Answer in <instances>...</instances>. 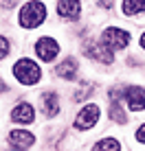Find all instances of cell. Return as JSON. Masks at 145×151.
<instances>
[{"label": "cell", "instance_id": "obj_8", "mask_svg": "<svg viewBox=\"0 0 145 151\" xmlns=\"http://www.w3.org/2000/svg\"><path fill=\"white\" fill-rule=\"evenodd\" d=\"M81 11L79 0H57V13L66 20H77Z\"/></svg>", "mask_w": 145, "mask_h": 151}, {"label": "cell", "instance_id": "obj_18", "mask_svg": "<svg viewBox=\"0 0 145 151\" xmlns=\"http://www.w3.org/2000/svg\"><path fill=\"white\" fill-rule=\"evenodd\" d=\"M0 2H2V4H4V7H7V9H9V7H13V4H15V2H18V0H0Z\"/></svg>", "mask_w": 145, "mask_h": 151}, {"label": "cell", "instance_id": "obj_11", "mask_svg": "<svg viewBox=\"0 0 145 151\" xmlns=\"http://www.w3.org/2000/svg\"><path fill=\"white\" fill-rule=\"evenodd\" d=\"M40 101H42V110L49 118H53V116L59 114V96L55 94V92H44V94L40 96Z\"/></svg>", "mask_w": 145, "mask_h": 151}, {"label": "cell", "instance_id": "obj_20", "mask_svg": "<svg viewBox=\"0 0 145 151\" xmlns=\"http://www.w3.org/2000/svg\"><path fill=\"white\" fill-rule=\"evenodd\" d=\"M141 48H143V50H145V33H143V35H141Z\"/></svg>", "mask_w": 145, "mask_h": 151}, {"label": "cell", "instance_id": "obj_16", "mask_svg": "<svg viewBox=\"0 0 145 151\" xmlns=\"http://www.w3.org/2000/svg\"><path fill=\"white\" fill-rule=\"evenodd\" d=\"M9 55V42H7V37H2L0 35V59L2 57H7Z\"/></svg>", "mask_w": 145, "mask_h": 151}, {"label": "cell", "instance_id": "obj_3", "mask_svg": "<svg viewBox=\"0 0 145 151\" xmlns=\"http://www.w3.org/2000/svg\"><path fill=\"white\" fill-rule=\"evenodd\" d=\"M130 33L128 31H123V29H117V27H110V29H106L101 33V42L108 46V48H112V50H121V48H125L128 44H130Z\"/></svg>", "mask_w": 145, "mask_h": 151}, {"label": "cell", "instance_id": "obj_21", "mask_svg": "<svg viewBox=\"0 0 145 151\" xmlns=\"http://www.w3.org/2000/svg\"><path fill=\"white\" fill-rule=\"evenodd\" d=\"M0 92H4V86H2V81H0Z\"/></svg>", "mask_w": 145, "mask_h": 151}, {"label": "cell", "instance_id": "obj_6", "mask_svg": "<svg viewBox=\"0 0 145 151\" xmlns=\"http://www.w3.org/2000/svg\"><path fill=\"white\" fill-rule=\"evenodd\" d=\"M99 107L95 105V103H90V105H86L84 110H81L79 114H77V118H75V127L77 129H90V127H95V123L99 121Z\"/></svg>", "mask_w": 145, "mask_h": 151}, {"label": "cell", "instance_id": "obj_4", "mask_svg": "<svg viewBox=\"0 0 145 151\" xmlns=\"http://www.w3.org/2000/svg\"><path fill=\"white\" fill-rule=\"evenodd\" d=\"M123 94V101H125V105L130 107L132 112H141L145 110V88L141 86H128L123 88V90H117Z\"/></svg>", "mask_w": 145, "mask_h": 151}, {"label": "cell", "instance_id": "obj_12", "mask_svg": "<svg viewBox=\"0 0 145 151\" xmlns=\"http://www.w3.org/2000/svg\"><path fill=\"white\" fill-rule=\"evenodd\" d=\"M55 72H57V77H62V79H68V81L77 79V61L72 59V57H68V59H64L57 66Z\"/></svg>", "mask_w": 145, "mask_h": 151}, {"label": "cell", "instance_id": "obj_14", "mask_svg": "<svg viewBox=\"0 0 145 151\" xmlns=\"http://www.w3.org/2000/svg\"><path fill=\"white\" fill-rule=\"evenodd\" d=\"M92 151H121V145L117 138H103L92 147Z\"/></svg>", "mask_w": 145, "mask_h": 151}, {"label": "cell", "instance_id": "obj_7", "mask_svg": "<svg viewBox=\"0 0 145 151\" xmlns=\"http://www.w3.org/2000/svg\"><path fill=\"white\" fill-rule=\"evenodd\" d=\"M35 53L42 61H53L59 53V44L53 37H40L38 44H35Z\"/></svg>", "mask_w": 145, "mask_h": 151}, {"label": "cell", "instance_id": "obj_9", "mask_svg": "<svg viewBox=\"0 0 145 151\" xmlns=\"http://www.w3.org/2000/svg\"><path fill=\"white\" fill-rule=\"evenodd\" d=\"M11 121H13V123H22V125L33 123V121H35L33 107H31L29 103H20V105H15L13 112H11Z\"/></svg>", "mask_w": 145, "mask_h": 151}, {"label": "cell", "instance_id": "obj_19", "mask_svg": "<svg viewBox=\"0 0 145 151\" xmlns=\"http://www.w3.org/2000/svg\"><path fill=\"white\" fill-rule=\"evenodd\" d=\"M110 4H112V0H101V7H106V9H108Z\"/></svg>", "mask_w": 145, "mask_h": 151}, {"label": "cell", "instance_id": "obj_15", "mask_svg": "<svg viewBox=\"0 0 145 151\" xmlns=\"http://www.w3.org/2000/svg\"><path fill=\"white\" fill-rule=\"evenodd\" d=\"M110 118H112L115 123H119V125H123V123L128 121V118H125V112L119 107V99H112V101H110Z\"/></svg>", "mask_w": 145, "mask_h": 151}, {"label": "cell", "instance_id": "obj_17", "mask_svg": "<svg viewBox=\"0 0 145 151\" xmlns=\"http://www.w3.org/2000/svg\"><path fill=\"white\" fill-rule=\"evenodd\" d=\"M136 140H138V142H143V145H145V125H141V127L136 129Z\"/></svg>", "mask_w": 145, "mask_h": 151}, {"label": "cell", "instance_id": "obj_1", "mask_svg": "<svg viewBox=\"0 0 145 151\" xmlns=\"http://www.w3.org/2000/svg\"><path fill=\"white\" fill-rule=\"evenodd\" d=\"M44 20H46V7L40 0L27 2L20 9V15H18V22H20L22 29H35V27H40Z\"/></svg>", "mask_w": 145, "mask_h": 151}, {"label": "cell", "instance_id": "obj_2", "mask_svg": "<svg viewBox=\"0 0 145 151\" xmlns=\"http://www.w3.org/2000/svg\"><path fill=\"white\" fill-rule=\"evenodd\" d=\"M13 77L18 79L20 83H24V86H35L40 79H42V70H40V66L35 64L33 59H18L13 66Z\"/></svg>", "mask_w": 145, "mask_h": 151}, {"label": "cell", "instance_id": "obj_13", "mask_svg": "<svg viewBox=\"0 0 145 151\" xmlns=\"http://www.w3.org/2000/svg\"><path fill=\"white\" fill-rule=\"evenodd\" d=\"M145 11V0H123V13L125 15H136Z\"/></svg>", "mask_w": 145, "mask_h": 151}, {"label": "cell", "instance_id": "obj_10", "mask_svg": "<svg viewBox=\"0 0 145 151\" xmlns=\"http://www.w3.org/2000/svg\"><path fill=\"white\" fill-rule=\"evenodd\" d=\"M7 138H9V142H11L13 147H18V149H27V147H31V145L35 142L33 134L24 132V129H13V132H9Z\"/></svg>", "mask_w": 145, "mask_h": 151}, {"label": "cell", "instance_id": "obj_5", "mask_svg": "<svg viewBox=\"0 0 145 151\" xmlns=\"http://www.w3.org/2000/svg\"><path fill=\"white\" fill-rule=\"evenodd\" d=\"M84 55L90 57V59H97L101 64H112L115 61V55H112V48H108L103 42H86L84 44Z\"/></svg>", "mask_w": 145, "mask_h": 151}]
</instances>
